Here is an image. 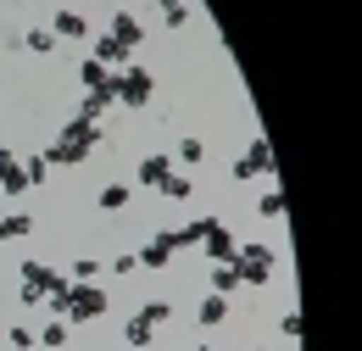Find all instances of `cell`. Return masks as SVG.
I'll list each match as a JSON object with an SVG mask.
<instances>
[{
	"instance_id": "19",
	"label": "cell",
	"mask_w": 362,
	"mask_h": 351,
	"mask_svg": "<svg viewBox=\"0 0 362 351\" xmlns=\"http://www.w3.org/2000/svg\"><path fill=\"white\" fill-rule=\"evenodd\" d=\"M151 340H156V329H151L145 318H129V323H123V346L129 351H145Z\"/></svg>"
},
{
	"instance_id": "26",
	"label": "cell",
	"mask_w": 362,
	"mask_h": 351,
	"mask_svg": "<svg viewBox=\"0 0 362 351\" xmlns=\"http://www.w3.org/2000/svg\"><path fill=\"white\" fill-rule=\"evenodd\" d=\"M179 162H184V168L206 162V139H201V134H184V139H179Z\"/></svg>"
},
{
	"instance_id": "13",
	"label": "cell",
	"mask_w": 362,
	"mask_h": 351,
	"mask_svg": "<svg viewBox=\"0 0 362 351\" xmlns=\"http://www.w3.org/2000/svg\"><path fill=\"white\" fill-rule=\"evenodd\" d=\"M106 112H112V84H106V89H84V100H78V117H84V123H100Z\"/></svg>"
},
{
	"instance_id": "1",
	"label": "cell",
	"mask_w": 362,
	"mask_h": 351,
	"mask_svg": "<svg viewBox=\"0 0 362 351\" xmlns=\"http://www.w3.org/2000/svg\"><path fill=\"white\" fill-rule=\"evenodd\" d=\"M95 145H100V123L73 117V123H67V129H62V134L45 145V162H50V168H84Z\"/></svg>"
},
{
	"instance_id": "14",
	"label": "cell",
	"mask_w": 362,
	"mask_h": 351,
	"mask_svg": "<svg viewBox=\"0 0 362 351\" xmlns=\"http://www.w3.org/2000/svg\"><path fill=\"white\" fill-rule=\"evenodd\" d=\"M228 296H206V301H201V312H195V323H201V329H223L228 323Z\"/></svg>"
},
{
	"instance_id": "31",
	"label": "cell",
	"mask_w": 362,
	"mask_h": 351,
	"mask_svg": "<svg viewBox=\"0 0 362 351\" xmlns=\"http://www.w3.org/2000/svg\"><path fill=\"white\" fill-rule=\"evenodd\" d=\"M112 273H123V279H129V273H139V257H134V251H123V257H112Z\"/></svg>"
},
{
	"instance_id": "7",
	"label": "cell",
	"mask_w": 362,
	"mask_h": 351,
	"mask_svg": "<svg viewBox=\"0 0 362 351\" xmlns=\"http://www.w3.org/2000/svg\"><path fill=\"white\" fill-rule=\"evenodd\" d=\"M201 251L212 257V263H234V251H240V240L228 234L223 218H206V234H201Z\"/></svg>"
},
{
	"instance_id": "24",
	"label": "cell",
	"mask_w": 362,
	"mask_h": 351,
	"mask_svg": "<svg viewBox=\"0 0 362 351\" xmlns=\"http://www.w3.org/2000/svg\"><path fill=\"white\" fill-rule=\"evenodd\" d=\"M23 178H28V190H40L50 178V162H45V151H34V156H23Z\"/></svg>"
},
{
	"instance_id": "4",
	"label": "cell",
	"mask_w": 362,
	"mask_h": 351,
	"mask_svg": "<svg viewBox=\"0 0 362 351\" xmlns=\"http://www.w3.org/2000/svg\"><path fill=\"white\" fill-rule=\"evenodd\" d=\"M273 267H279V251L262 246V240H251V246H240V251H234V273H240V284H251V290H262V284H268Z\"/></svg>"
},
{
	"instance_id": "21",
	"label": "cell",
	"mask_w": 362,
	"mask_h": 351,
	"mask_svg": "<svg viewBox=\"0 0 362 351\" xmlns=\"http://www.w3.org/2000/svg\"><path fill=\"white\" fill-rule=\"evenodd\" d=\"M28 234H34V218H28V212H6V218H0V240H28Z\"/></svg>"
},
{
	"instance_id": "28",
	"label": "cell",
	"mask_w": 362,
	"mask_h": 351,
	"mask_svg": "<svg viewBox=\"0 0 362 351\" xmlns=\"http://www.w3.org/2000/svg\"><path fill=\"white\" fill-rule=\"evenodd\" d=\"M95 273H100L95 257H73V263H67V279H73V284H95Z\"/></svg>"
},
{
	"instance_id": "18",
	"label": "cell",
	"mask_w": 362,
	"mask_h": 351,
	"mask_svg": "<svg viewBox=\"0 0 362 351\" xmlns=\"http://www.w3.org/2000/svg\"><path fill=\"white\" fill-rule=\"evenodd\" d=\"M67 329H73V323H62V318H50V323H40V335H34V346H45V351H62V346H67Z\"/></svg>"
},
{
	"instance_id": "10",
	"label": "cell",
	"mask_w": 362,
	"mask_h": 351,
	"mask_svg": "<svg viewBox=\"0 0 362 351\" xmlns=\"http://www.w3.org/2000/svg\"><path fill=\"white\" fill-rule=\"evenodd\" d=\"M0 190L6 195H28V178H23V156L11 145H0Z\"/></svg>"
},
{
	"instance_id": "20",
	"label": "cell",
	"mask_w": 362,
	"mask_h": 351,
	"mask_svg": "<svg viewBox=\"0 0 362 351\" xmlns=\"http://www.w3.org/2000/svg\"><path fill=\"white\" fill-rule=\"evenodd\" d=\"M78 84L84 89H106L112 84V67H100L95 56H84V62H78Z\"/></svg>"
},
{
	"instance_id": "16",
	"label": "cell",
	"mask_w": 362,
	"mask_h": 351,
	"mask_svg": "<svg viewBox=\"0 0 362 351\" xmlns=\"http://www.w3.org/2000/svg\"><path fill=\"white\" fill-rule=\"evenodd\" d=\"M129 201H134V184H106V190L95 195V207H100V212H123Z\"/></svg>"
},
{
	"instance_id": "12",
	"label": "cell",
	"mask_w": 362,
	"mask_h": 351,
	"mask_svg": "<svg viewBox=\"0 0 362 351\" xmlns=\"http://www.w3.org/2000/svg\"><path fill=\"white\" fill-rule=\"evenodd\" d=\"M90 56L100 62V67H112V73H117V67H129V50L112 40V34H95V40H90Z\"/></svg>"
},
{
	"instance_id": "23",
	"label": "cell",
	"mask_w": 362,
	"mask_h": 351,
	"mask_svg": "<svg viewBox=\"0 0 362 351\" xmlns=\"http://www.w3.org/2000/svg\"><path fill=\"white\" fill-rule=\"evenodd\" d=\"M134 318H145L151 329H162V323H173V301H162V296H156V301H145Z\"/></svg>"
},
{
	"instance_id": "25",
	"label": "cell",
	"mask_w": 362,
	"mask_h": 351,
	"mask_svg": "<svg viewBox=\"0 0 362 351\" xmlns=\"http://www.w3.org/2000/svg\"><path fill=\"white\" fill-rule=\"evenodd\" d=\"M23 50H34V56H50V50H56V34H50V28H23Z\"/></svg>"
},
{
	"instance_id": "9",
	"label": "cell",
	"mask_w": 362,
	"mask_h": 351,
	"mask_svg": "<svg viewBox=\"0 0 362 351\" xmlns=\"http://www.w3.org/2000/svg\"><path fill=\"white\" fill-rule=\"evenodd\" d=\"M134 257H139V267H151V273H162V267H173V234H168V229H156V234H151V240L139 246Z\"/></svg>"
},
{
	"instance_id": "30",
	"label": "cell",
	"mask_w": 362,
	"mask_h": 351,
	"mask_svg": "<svg viewBox=\"0 0 362 351\" xmlns=\"http://www.w3.org/2000/svg\"><path fill=\"white\" fill-rule=\"evenodd\" d=\"M279 335H284V340H301V312H284V318H279Z\"/></svg>"
},
{
	"instance_id": "11",
	"label": "cell",
	"mask_w": 362,
	"mask_h": 351,
	"mask_svg": "<svg viewBox=\"0 0 362 351\" xmlns=\"http://www.w3.org/2000/svg\"><path fill=\"white\" fill-rule=\"evenodd\" d=\"M173 173V156L168 151H151V156H139V168H134V178L139 184H151V190H162V178Z\"/></svg>"
},
{
	"instance_id": "29",
	"label": "cell",
	"mask_w": 362,
	"mask_h": 351,
	"mask_svg": "<svg viewBox=\"0 0 362 351\" xmlns=\"http://www.w3.org/2000/svg\"><path fill=\"white\" fill-rule=\"evenodd\" d=\"M6 346H11V351H34V329H23V323L6 329Z\"/></svg>"
},
{
	"instance_id": "22",
	"label": "cell",
	"mask_w": 362,
	"mask_h": 351,
	"mask_svg": "<svg viewBox=\"0 0 362 351\" xmlns=\"http://www.w3.org/2000/svg\"><path fill=\"white\" fill-rule=\"evenodd\" d=\"M156 195H168V201H189V195H195V178H189V173H168Z\"/></svg>"
},
{
	"instance_id": "15",
	"label": "cell",
	"mask_w": 362,
	"mask_h": 351,
	"mask_svg": "<svg viewBox=\"0 0 362 351\" xmlns=\"http://www.w3.org/2000/svg\"><path fill=\"white\" fill-rule=\"evenodd\" d=\"M257 218H268V223H279L284 218V190H279V184H262V195H257Z\"/></svg>"
},
{
	"instance_id": "3",
	"label": "cell",
	"mask_w": 362,
	"mask_h": 351,
	"mask_svg": "<svg viewBox=\"0 0 362 351\" xmlns=\"http://www.w3.org/2000/svg\"><path fill=\"white\" fill-rule=\"evenodd\" d=\"M151 95H156V73H151V67L129 62V67H117V73H112V106L139 112V106H151Z\"/></svg>"
},
{
	"instance_id": "6",
	"label": "cell",
	"mask_w": 362,
	"mask_h": 351,
	"mask_svg": "<svg viewBox=\"0 0 362 351\" xmlns=\"http://www.w3.org/2000/svg\"><path fill=\"white\" fill-rule=\"evenodd\" d=\"M50 34H56V40H73V45H90V40H95L90 17H84L78 6H62V11L50 17Z\"/></svg>"
},
{
	"instance_id": "27",
	"label": "cell",
	"mask_w": 362,
	"mask_h": 351,
	"mask_svg": "<svg viewBox=\"0 0 362 351\" xmlns=\"http://www.w3.org/2000/svg\"><path fill=\"white\" fill-rule=\"evenodd\" d=\"M156 11H162L168 28H184V23H189V0H156Z\"/></svg>"
},
{
	"instance_id": "33",
	"label": "cell",
	"mask_w": 362,
	"mask_h": 351,
	"mask_svg": "<svg viewBox=\"0 0 362 351\" xmlns=\"http://www.w3.org/2000/svg\"><path fill=\"white\" fill-rule=\"evenodd\" d=\"M0 346H6V329H0Z\"/></svg>"
},
{
	"instance_id": "5",
	"label": "cell",
	"mask_w": 362,
	"mask_h": 351,
	"mask_svg": "<svg viewBox=\"0 0 362 351\" xmlns=\"http://www.w3.org/2000/svg\"><path fill=\"white\" fill-rule=\"evenodd\" d=\"M228 173H234V184H257V178L268 184V178H273V151H268V139H262V134H257V139H245V151H240V162H234Z\"/></svg>"
},
{
	"instance_id": "2",
	"label": "cell",
	"mask_w": 362,
	"mask_h": 351,
	"mask_svg": "<svg viewBox=\"0 0 362 351\" xmlns=\"http://www.w3.org/2000/svg\"><path fill=\"white\" fill-rule=\"evenodd\" d=\"M45 307L56 312L62 323H95V318H106L112 301H106V290H100V284H67L62 296H50Z\"/></svg>"
},
{
	"instance_id": "17",
	"label": "cell",
	"mask_w": 362,
	"mask_h": 351,
	"mask_svg": "<svg viewBox=\"0 0 362 351\" xmlns=\"http://www.w3.org/2000/svg\"><path fill=\"white\" fill-rule=\"evenodd\" d=\"M206 284H212V296H234V290H240V273H234V263H212Z\"/></svg>"
},
{
	"instance_id": "32",
	"label": "cell",
	"mask_w": 362,
	"mask_h": 351,
	"mask_svg": "<svg viewBox=\"0 0 362 351\" xmlns=\"http://www.w3.org/2000/svg\"><path fill=\"white\" fill-rule=\"evenodd\" d=\"M195 351H218V346H195Z\"/></svg>"
},
{
	"instance_id": "8",
	"label": "cell",
	"mask_w": 362,
	"mask_h": 351,
	"mask_svg": "<svg viewBox=\"0 0 362 351\" xmlns=\"http://www.w3.org/2000/svg\"><path fill=\"white\" fill-rule=\"evenodd\" d=\"M106 34H112V40H117L123 50H129V56H134L139 45H145V23H139L129 6H117V11H112V28H106Z\"/></svg>"
}]
</instances>
